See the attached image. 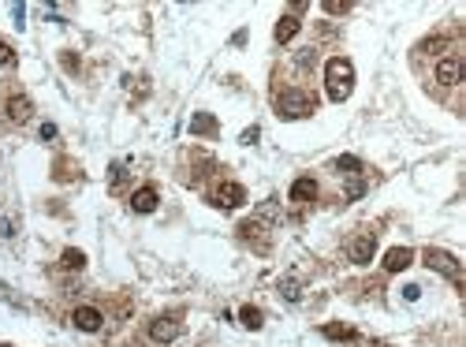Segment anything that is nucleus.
<instances>
[{
  "instance_id": "3",
  "label": "nucleus",
  "mask_w": 466,
  "mask_h": 347,
  "mask_svg": "<svg viewBox=\"0 0 466 347\" xmlns=\"http://www.w3.org/2000/svg\"><path fill=\"white\" fill-rule=\"evenodd\" d=\"M422 261H425V266L433 269V272H440V277H447V280H455V284H459V277H463V261L455 258V254L429 246V250L422 254Z\"/></svg>"
},
{
  "instance_id": "16",
  "label": "nucleus",
  "mask_w": 466,
  "mask_h": 347,
  "mask_svg": "<svg viewBox=\"0 0 466 347\" xmlns=\"http://www.w3.org/2000/svg\"><path fill=\"white\" fill-rule=\"evenodd\" d=\"M60 266H63V269H71V272H79V269H86V254L75 250V246H68V250L60 254Z\"/></svg>"
},
{
  "instance_id": "22",
  "label": "nucleus",
  "mask_w": 466,
  "mask_h": 347,
  "mask_svg": "<svg viewBox=\"0 0 466 347\" xmlns=\"http://www.w3.org/2000/svg\"><path fill=\"white\" fill-rule=\"evenodd\" d=\"M276 217H280V202H276V198H269V202H261V206H258L254 221H276Z\"/></svg>"
},
{
  "instance_id": "1",
  "label": "nucleus",
  "mask_w": 466,
  "mask_h": 347,
  "mask_svg": "<svg viewBox=\"0 0 466 347\" xmlns=\"http://www.w3.org/2000/svg\"><path fill=\"white\" fill-rule=\"evenodd\" d=\"M325 90H328V97H332L336 105L351 97V90H354V63L347 57H332L325 63Z\"/></svg>"
},
{
  "instance_id": "24",
  "label": "nucleus",
  "mask_w": 466,
  "mask_h": 347,
  "mask_svg": "<svg viewBox=\"0 0 466 347\" xmlns=\"http://www.w3.org/2000/svg\"><path fill=\"white\" fill-rule=\"evenodd\" d=\"M321 8H325L328 15H347V12H351V8H354V4H351V0H325Z\"/></svg>"
},
{
  "instance_id": "11",
  "label": "nucleus",
  "mask_w": 466,
  "mask_h": 347,
  "mask_svg": "<svg viewBox=\"0 0 466 347\" xmlns=\"http://www.w3.org/2000/svg\"><path fill=\"white\" fill-rule=\"evenodd\" d=\"M216 131H221V123H216L213 112H194L190 116V135H194V139H216Z\"/></svg>"
},
{
  "instance_id": "26",
  "label": "nucleus",
  "mask_w": 466,
  "mask_h": 347,
  "mask_svg": "<svg viewBox=\"0 0 466 347\" xmlns=\"http://www.w3.org/2000/svg\"><path fill=\"white\" fill-rule=\"evenodd\" d=\"M0 68H15V49L8 41H0Z\"/></svg>"
},
{
  "instance_id": "23",
  "label": "nucleus",
  "mask_w": 466,
  "mask_h": 347,
  "mask_svg": "<svg viewBox=\"0 0 466 347\" xmlns=\"http://www.w3.org/2000/svg\"><path fill=\"white\" fill-rule=\"evenodd\" d=\"M343 195L351 198V202H354V198H362V195H365V179H362V176H347V184H343Z\"/></svg>"
},
{
  "instance_id": "25",
  "label": "nucleus",
  "mask_w": 466,
  "mask_h": 347,
  "mask_svg": "<svg viewBox=\"0 0 466 347\" xmlns=\"http://www.w3.org/2000/svg\"><path fill=\"white\" fill-rule=\"evenodd\" d=\"M280 295H284L287 303H298V299H303V288H298L295 280H284V284H280Z\"/></svg>"
},
{
  "instance_id": "31",
  "label": "nucleus",
  "mask_w": 466,
  "mask_h": 347,
  "mask_svg": "<svg viewBox=\"0 0 466 347\" xmlns=\"http://www.w3.org/2000/svg\"><path fill=\"white\" fill-rule=\"evenodd\" d=\"M0 347H12V344H0Z\"/></svg>"
},
{
  "instance_id": "17",
  "label": "nucleus",
  "mask_w": 466,
  "mask_h": 347,
  "mask_svg": "<svg viewBox=\"0 0 466 347\" xmlns=\"http://www.w3.org/2000/svg\"><path fill=\"white\" fill-rule=\"evenodd\" d=\"M332 168H336V172H343V176H358V172H362V161L354 157V153H343V157H336V161H332Z\"/></svg>"
},
{
  "instance_id": "5",
  "label": "nucleus",
  "mask_w": 466,
  "mask_h": 347,
  "mask_svg": "<svg viewBox=\"0 0 466 347\" xmlns=\"http://www.w3.org/2000/svg\"><path fill=\"white\" fill-rule=\"evenodd\" d=\"M243 202H246V190H243V184H235V179L232 184H221L213 190V206L216 209H239Z\"/></svg>"
},
{
  "instance_id": "13",
  "label": "nucleus",
  "mask_w": 466,
  "mask_h": 347,
  "mask_svg": "<svg viewBox=\"0 0 466 347\" xmlns=\"http://www.w3.org/2000/svg\"><path fill=\"white\" fill-rule=\"evenodd\" d=\"M298 30H303V19H298V15H280V23L272 26V38H276V45H287Z\"/></svg>"
},
{
  "instance_id": "19",
  "label": "nucleus",
  "mask_w": 466,
  "mask_h": 347,
  "mask_svg": "<svg viewBox=\"0 0 466 347\" xmlns=\"http://www.w3.org/2000/svg\"><path fill=\"white\" fill-rule=\"evenodd\" d=\"M321 336L325 340H354V328L351 325H321Z\"/></svg>"
},
{
  "instance_id": "29",
  "label": "nucleus",
  "mask_w": 466,
  "mask_h": 347,
  "mask_svg": "<svg viewBox=\"0 0 466 347\" xmlns=\"http://www.w3.org/2000/svg\"><path fill=\"white\" fill-rule=\"evenodd\" d=\"M60 63H63L68 71H79V57H75V52H63V57H60Z\"/></svg>"
},
{
  "instance_id": "4",
  "label": "nucleus",
  "mask_w": 466,
  "mask_h": 347,
  "mask_svg": "<svg viewBox=\"0 0 466 347\" xmlns=\"http://www.w3.org/2000/svg\"><path fill=\"white\" fill-rule=\"evenodd\" d=\"M373 254H377V235L373 232H362V235H354V239L347 243V258H351L354 266H369Z\"/></svg>"
},
{
  "instance_id": "30",
  "label": "nucleus",
  "mask_w": 466,
  "mask_h": 347,
  "mask_svg": "<svg viewBox=\"0 0 466 347\" xmlns=\"http://www.w3.org/2000/svg\"><path fill=\"white\" fill-rule=\"evenodd\" d=\"M41 139H45V142L57 139V123H41Z\"/></svg>"
},
{
  "instance_id": "21",
  "label": "nucleus",
  "mask_w": 466,
  "mask_h": 347,
  "mask_svg": "<svg viewBox=\"0 0 466 347\" xmlns=\"http://www.w3.org/2000/svg\"><path fill=\"white\" fill-rule=\"evenodd\" d=\"M52 179H57V184H68V179H75V164H71L68 157H60L57 168H52Z\"/></svg>"
},
{
  "instance_id": "2",
  "label": "nucleus",
  "mask_w": 466,
  "mask_h": 347,
  "mask_svg": "<svg viewBox=\"0 0 466 347\" xmlns=\"http://www.w3.org/2000/svg\"><path fill=\"white\" fill-rule=\"evenodd\" d=\"M317 108V97L310 94V90H280L276 94V116L280 120H303V116H310Z\"/></svg>"
},
{
  "instance_id": "28",
  "label": "nucleus",
  "mask_w": 466,
  "mask_h": 347,
  "mask_svg": "<svg viewBox=\"0 0 466 347\" xmlns=\"http://www.w3.org/2000/svg\"><path fill=\"white\" fill-rule=\"evenodd\" d=\"M403 299H407V303H418V299H422V288H418V284H407V288H403Z\"/></svg>"
},
{
  "instance_id": "27",
  "label": "nucleus",
  "mask_w": 466,
  "mask_h": 347,
  "mask_svg": "<svg viewBox=\"0 0 466 347\" xmlns=\"http://www.w3.org/2000/svg\"><path fill=\"white\" fill-rule=\"evenodd\" d=\"M258 139H261V131H258V127H246V131H243V139H239V142H243V146H254V142H258Z\"/></svg>"
},
{
  "instance_id": "9",
  "label": "nucleus",
  "mask_w": 466,
  "mask_h": 347,
  "mask_svg": "<svg viewBox=\"0 0 466 347\" xmlns=\"http://www.w3.org/2000/svg\"><path fill=\"white\" fill-rule=\"evenodd\" d=\"M436 82H440V86H459L463 82V60L459 57L436 60Z\"/></svg>"
},
{
  "instance_id": "12",
  "label": "nucleus",
  "mask_w": 466,
  "mask_h": 347,
  "mask_svg": "<svg viewBox=\"0 0 466 347\" xmlns=\"http://www.w3.org/2000/svg\"><path fill=\"white\" fill-rule=\"evenodd\" d=\"M287 198H291V202H303V206L314 202V198H317V179L314 176H298L295 184H291Z\"/></svg>"
},
{
  "instance_id": "7",
  "label": "nucleus",
  "mask_w": 466,
  "mask_h": 347,
  "mask_svg": "<svg viewBox=\"0 0 466 347\" xmlns=\"http://www.w3.org/2000/svg\"><path fill=\"white\" fill-rule=\"evenodd\" d=\"M4 116H8V123H15V127H19V123H26V120L34 116V101H30L26 94H12V97H8Z\"/></svg>"
},
{
  "instance_id": "10",
  "label": "nucleus",
  "mask_w": 466,
  "mask_h": 347,
  "mask_svg": "<svg viewBox=\"0 0 466 347\" xmlns=\"http://www.w3.org/2000/svg\"><path fill=\"white\" fill-rule=\"evenodd\" d=\"M179 333H183V325L176 321V317H157V321L150 325V340L153 344H172V340H179Z\"/></svg>"
},
{
  "instance_id": "18",
  "label": "nucleus",
  "mask_w": 466,
  "mask_h": 347,
  "mask_svg": "<svg viewBox=\"0 0 466 347\" xmlns=\"http://www.w3.org/2000/svg\"><path fill=\"white\" fill-rule=\"evenodd\" d=\"M239 321H243V328L258 333V328L265 325V317H261V310H258V306H243V310H239Z\"/></svg>"
},
{
  "instance_id": "14",
  "label": "nucleus",
  "mask_w": 466,
  "mask_h": 347,
  "mask_svg": "<svg viewBox=\"0 0 466 347\" xmlns=\"http://www.w3.org/2000/svg\"><path fill=\"white\" fill-rule=\"evenodd\" d=\"M410 261H414V250H410V246H392L385 254V272H403Z\"/></svg>"
},
{
  "instance_id": "15",
  "label": "nucleus",
  "mask_w": 466,
  "mask_h": 347,
  "mask_svg": "<svg viewBox=\"0 0 466 347\" xmlns=\"http://www.w3.org/2000/svg\"><path fill=\"white\" fill-rule=\"evenodd\" d=\"M261 221H246V224H239V239L243 243H254V246H261V250H265V246H269V239H261Z\"/></svg>"
},
{
  "instance_id": "20",
  "label": "nucleus",
  "mask_w": 466,
  "mask_h": 347,
  "mask_svg": "<svg viewBox=\"0 0 466 347\" xmlns=\"http://www.w3.org/2000/svg\"><path fill=\"white\" fill-rule=\"evenodd\" d=\"M127 176H131V168H127V164H112V168H108V190H123Z\"/></svg>"
},
{
  "instance_id": "8",
  "label": "nucleus",
  "mask_w": 466,
  "mask_h": 347,
  "mask_svg": "<svg viewBox=\"0 0 466 347\" xmlns=\"http://www.w3.org/2000/svg\"><path fill=\"white\" fill-rule=\"evenodd\" d=\"M157 206H161V195H157V187H153V184H145V187H139L131 195V209H134V213H142V217L157 213Z\"/></svg>"
},
{
  "instance_id": "6",
  "label": "nucleus",
  "mask_w": 466,
  "mask_h": 347,
  "mask_svg": "<svg viewBox=\"0 0 466 347\" xmlns=\"http://www.w3.org/2000/svg\"><path fill=\"white\" fill-rule=\"evenodd\" d=\"M71 325H75L79 333H101V328H105V314L97 306H79L75 314H71Z\"/></svg>"
}]
</instances>
